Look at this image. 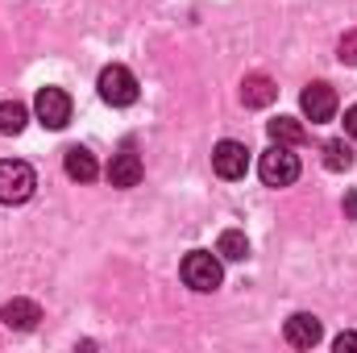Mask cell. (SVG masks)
<instances>
[{
    "label": "cell",
    "mask_w": 357,
    "mask_h": 353,
    "mask_svg": "<svg viewBox=\"0 0 357 353\" xmlns=\"http://www.w3.org/2000/svg\"><path fill=\"white\" fill-rule=\"evenodd\" d=\"M258 175L266 187H291L299 179V154H291V146L274 142L266 154L258 158Z\"/></svg>",
    "instance_id": "1"
},
{
    "label": "cell",
    "mask_w": 357,
    "mask_h": 353,
    "mask_svg": "<svg viewBox=\"0 0 357 353\" xmlns=\"http://www.w3.org/2000/svg\"><path fill=\"white\" fill-rule=\"evenodd\" d=\"M38 187V175L29 163L21 158H4L0 163V204H25Z\"/></svg>",
    "instance_id": "2"
},
{
    "label": "cell",
    "mask_w": 357,
    "mask_h": 353,
    "mask_svg": "<svg viewBox=\"0 0 357 353\" xmlns=\"http://www.w3.org/2000/svg\"><path fill=\"white\" fill-rule=\"evenodd\" d=\"M96 88H100V100L112 104V108H129V104L137 100V80H133V71L121 67V63L104 67L100 80H96Z\"/></svg>",
    "instance_id": "3"
},
{
    "label": "cell",
    "mask_w": 357,
    "mask_h": 353,
    "mask_svg": "<svg viewBox=\"0 0 357 353\" xmlns=\"http://www.w3.org/2000/svg\"><path fill=\"white\" fill-rule=\"evenodd\" d=\"M220 278H225V270H220V258H216V254L191 250V254L183 258V283H187L191 291H216Z\"/></svg>",
    "instance_id": "4"
},
{
    "label": "cell",
    "mask_w": 357,
    "mask_h": 353,
    "mask_svg": "<svg viewBox=\"0 0 357 353\" xmlns=\"http://www.w3.org/2000/svg\"><path fill=\"white\" fill-rule=\"evenodd\" d=\"M33 112H38V121L46 129H67V121H71V96L63 88H42L33 96Z\"/></svg>",
    "instance_id": "5"
},
{
    "label": "cell",
    "mask_w": 357,
    "mask_h": 353,
    "mask_svg": "<svg viewBox=\"0 0 357 353\" xmlns=\"http://www.w3.org/2000/svg\"><path fill=\"white\" fill-rule=\"evenodd\" d=\"M212 171L220 179H245V171H250V150L241 146V142H220L216 150H212Z\"/></svg>",
    "instance_id": "6"
},
{
    "label": "cell",
    "mask_w": 357,
    "mask_h": 353,
    "mask_svg": "<svg viewBox=\"0 0 357 353\" xmlns=\"http://www.w3.org/2000/svg\"><path fill=\"white\" fill-rule=\"evenodd\" d=\"M299 108H303V117H307L312 125H324V121H333V112H337V91L328 88V84H307L303 96H299Z\"/></svg>",
    "instance_id": "7"
},
{
    "label": "cell",
    "mask_w": 357,
    "mask_h": 353,
    "mask_svg": "<svg viewBox=\"0 0 357 353\" xmlns=\"http://www.w3.org/2000/svg\"><path fill=\"white\" fill-rule=\"evenodd\" d=\"M287 345H295V350H312V345H320V337H324V324L312 316V312H295L291 320H287Z\"/></svg>",
    "instance_id": "8"
},
{
    "label": "cell",
    "mask_w": 357,
    "mask_h": 353,
    "mask_svg": "<svg viewBox=\"0 0 357 353\" xmlns=\"http://www.w3.org/2000/svg\"><path fill=\"white\" fill-rule=\"evenodd\" d=\"M0 320H4L8 329H17V333H29V329H38L42 308H38L33 299H8V303L0 308Z\"/></svg>",
    "instance_id": "9"
},
{
    "label": "cell",
    "mask_w": 357,
    "mask_h": 353,
    "mask_svg": "<svg viewBox=\"0 0 357 353\" xmlns=\"http://www.w3.org/2000/svg\"><path fill=\"white\" fill-rule=\"evenodd\" d=\"M142 158L133 154V150H121V154H112V163H108V183L112 187H137L142 183Z\"/></svg>",
    "instance_id": "10"
},
{
    "label": "cell",
    "mask_w": 357,
    "mask_h": 353,
    "mask_svg": "<svg viewBox=\"0 0 357 353\" xmlns=\"http://www.w3.org/2000/svg\"><path fill=\"white\" fill-rule=\"evenodd\" d=\"M63 171H67V179H75V183H91V179L100 175L96 154L84 150V146H71V150L63 154Z\"/></svg>",
    "instance_id": "11"
},
{
    "label": "cell",
    "mask_w": 357,
    "mask_h": 353,
    "mask_svg": "<svg viewBox=\"0 0 357 353\" xmlns=\"http://www.w3.org/2000/svg\"><path fill=\"white\" fill-rule=\"evenodd\" d=\"M274 96H278V88H274L270 75H245V80H241V100H245L250 108H266Z\"/></svg>",
    "instance_id": "12"
},
{
    "label": "cell",
    "mask_w": 357,
    "mask_h": 353,
    "mask_svg": "<svg viewBox=\"0 0 357 353\" xmlns=\"http://www.w3.org/2000/svg\"><path fill=\"white\" fill-rule=\"evenodd\" d=\"M266 133H270V142H282V146H299V142L307 137V129H303L295 117H274L266 125Z\"/></svg>",
    "instance_id": "13"
},
{
    "label": "cell",
    "mask_w": 357,
    "mask_h": 353,
    "mask_svg": "<svg viewBox=\"0 0 357 353\" xmlns=\"http://www.w3.org/2000/svg\"><path fill=\"white\" fill-rule=\"evenodd\" d=\"M216 254L229 258V262H245V258H250V241H245V233H241V229H225L220 241H216Z\"/></svg>",
    "instance_id": "14"
},
{
    "label": "cell",
    "mask_w": 357,
    "mask_h": 353,
    "mask_svg": "<svg viewBox=\"0 0 357 353\" xmlns=\"http://www.w3.org/2000/svg\"><path fill=\"white\" fill-rule=\"evenodd\" d=\"M29 121V108L21 100H0V133H21Z\"/></svg>",
    "instance_id": "15"
},
{
    "label": "cell",
    "mask_w": 357,
    "mask_h": 353,
    "mask_svg": "<svg viewBox=\"0 0 357 353\" xmlns=\"http://www.w3.org/2000/svg\"><path fill=\"white\" fill-rule=\"evenodd\" d=\"M324 167H328V171H349V167H354V150H349L341 137L324 142Z\"/></svg>",
    "instance_id": "16"
},
{
    "label": "cell",
    "mask_w": 357,
    "mask_h": 353,
    "mask_svg": "<svg viewBox=\"0 0 357 353\" xmlns=\"http://www.w3.org/2000/svg\"><path fill=\"white\" fill-rule=\"evenodd\" d=\"M337 54H341V63H349V67H357V33H345V38H341Z\"/></svg>",
    "instance_id": "17"
},
{
    "label": "cell",
    "mask_w": 357,
    "mask_h": 353,
    "mask_svg": "<svg viewBox=\"0 0 357 353\" xmlns=\"http://www.w3.org/2000/svg\"><path fill=\"white\" fill-rule=\"evenodd\" d=\"M345 133L357 142V104H354V108H345Z\"/></svg>",
    "instance_id": "18"
},
{
    "label": "cell",
    "mask_w": 357,
    "mask_h": 353,
    "mask_svg": "<svg viewBox=\"0 0 357 353\" xmlns=\"http://www.w3.org/2000/svg\"><path fill=\"white\" fill-rule=\"evenodd\" d=\"M337 350H341V353L357 350V333H341V337H337Z\"/></svg>",
    "instance_id": "19"
},
{
    "label": "cell",
    "mask_w": 357,
    "mask_h": 353,
    "mask_svg": "<svg viewBox=\"0 0 357 353\" xmlns=\"http://www.w3.org/2000/svg\"><path fill=\"white\" fill-rule=\"evenodd\" d=\"M345 216H349V220H357V191H349V195H345Z\"/></svg>",
    "instance_id": "20"
}]
</instances>
